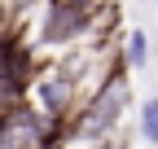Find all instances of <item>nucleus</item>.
Here are the masks:
<instances>
[{
    "instance_id": "1",
    "label": "nucleus",
    "mask_w": 158,
    "mask_h": 149,
    "mask_svg": "<svg viewBox=\"0 0 158 149\" xmlns=\"http://www.w3.org/2000/svg\"><path fill=\"white\" fill-rule=\"evenodd\" d=\"M118 105H123V79H106V88L97 92V97L88 101V110H84V136H101L106 127L114 123V114H118Z\"/></svg>"
},
{
    "instance_id": "2",
    "label": "nucleus",
    "mask_w": 158,
    "mask_h": 149,
    "mask_svg": "<svg viewBox=\"0 0 158 149\" xmlns=\"http://www.w3.org/2000/svg\"><path fill=\"white\" fill-rule=\"evenodd\" d=\"M70 101H75V83L66 79V74H44L40 79V105H44V119L48 123H57L70 110Z\"/></svg>"
},
{
    "instance_id": "3",
    "label": "nucleus",
    "mask_w": 158,
    "mask_h": 149,
    "mask_svg": "<svg viewBox=\"0 0 158 149\" xmlns=\"http://www.w3.org/2000/svg\"><path fill=\"white\" fill-rule=\"evenodd\" d=\"M88 22V9H75V5H57L48 13V26H44V40L48 44H66L70 35H79Z\"/></svg>"
},
{
    "instance_id": "4",
    "label": "nucleus",
    "mask_w": 158,
    "mask_h": 149,
    "mask_svg": "<svg viewBox=\"0 0 158 149\" xmlns=\"http://www.w3.org/2000/svg\"><path fill=\"white\" fill-rule=\"evenodd\" d=\"M141 136H145L149 145H158V97H149V101L141 105Z\"/></svg>"
},
{
    "instance_id": "5",
    "label": "nucleus",
    "mask_w": 158,
    "mask_h": 149,
    "mask_svg": "<svg viewBox=\"0 0 158 149\" xmlns=\"http://www.w3.org/2000/svg\"><path fill=\"white\" fill-rule=\"evenodd\" d=\"M127 57H132L136 66L145 62V35H132V40H127Z\"/></svg>"
},
{
    "instance_id": "6",
    "label": "nucleus",
    "mask_w": 158,
    "mask_h": 149,
    "mask_svg": "<svg viewBox=\"0 0 158 149\" xmlns=\"http://www.w3.org/2000/svg\"><path fill=\"white\" fill-rule=\"evenodd\" d=\"M57 5H75V9H84V5H88V0H57Z\"/></svg>"
}]
</instances>
